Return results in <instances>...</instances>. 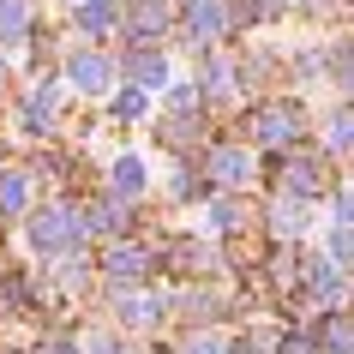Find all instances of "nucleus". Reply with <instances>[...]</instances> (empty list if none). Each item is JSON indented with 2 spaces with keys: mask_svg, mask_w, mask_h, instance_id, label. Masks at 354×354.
<instances>
[{
  "mask_svg": "<svg viewBox=\"0 0 354 354\" xmlns=\"http://www.w3.org/2000/svg\"><path fill=\"white\" fill-rule=\"evenodd\" d=\"M78 228H84V223H78L73 210H60V205H55V210H42L37 223H30V246H37V252H73Z\"/></svg>",
  "mask_w": 354,
  "mask_h": 354,
  "instance_id": "f257e3e1",
  "label": "nucleus"
},
{
  "mask_svg": "<svg viewBox=\"0 0 354 354\" xmlns=\"http://www.w3.org/2000/svg\"><path fill=\"white\" fill-rule=\"evenodd\" d=\"M295 127H300L295 102H270V109L252 114V138H259V145H282V138H295Z\"/></svg>",
  "mask_w": 354,
  "mask_h": 354,
  "instance_id": "f03ea898",
  "label": "nucleus"
},
{
  "mask_svg": "<svg viewBox=\"0 0 354 354\" xmlns=\"http://www.w3.org/2000/svg\"><path fill=\"white\" fill-rule=\"evenodd\" d=\"M66 78H73L78 91H109L114 66H109L102 55H91V48H84V55H73V60H66Z\"/></svg>",
  "mask_w": 354,
  "mask_h": 354,
  "instance_id": "7ed1b4c3",
  "label": "nucleus"
},
{
  "mask_svg": "<svg viewBox=\"0 0 354 354\" xmlns=\"http://www.w3.org/2000/svg\"><path fill=\"white\" fill-rule=\"evenodd\" d=\"M210 174H216L223 187H241V180H252V156L234 150V145H223V150H210Z\"/></svg>",
  "mask_w": 354,
  "mask_h": 354,
  "instance_id": "20e7f679",
  "label": "nucleus"
},
{
  "mask_svg": "<svg viewBox=\"0 0 354 354\" xmlns=\"http://www.w3.org/2000/svg\"><path fill=\"white\" fill-rule=\"evenodd\" d=\"M109 277L145 282L150 277V252H145V246H109Z\"/></svg>",
  "mask_w": 354,
  "mask_h": 354,
  "instance_id": "39448f33",
  "label": "nucleus"
},
{
  "mask_svg": "<svg viewBox=\"0 0 354 354\" xmlns=\"http://www.w3.org/2000/svg\"><path fill=\"white\" fill-rule=\"evenodd\" d=\"M132 37L138 42H150V37H162V24H168V6L162 0H132Z\"/></svg>",
  "mask_w": 354,
  "mask_h": 354,
  "instance_id": "423d86ee",
  "label": "nucleus"
},
{
  "mask_svg": "<svg viewBox=\"0 0 354 354\" xmlns=\"http://www.w3.org/2000/svg\"><path fill=\"white\" fill-rule=\"evenodd\" d=\"M127 73H132V84H168V60L162 55H150V48H138V55H127Z\"/></svg>",
  "mask_w": 354,
  "mask_h": 354,
  "instance_id": "0eeeda50",
  "label": "nucleus"
},
{
  "mask_svg": "<svg viewBox=\"0 0 354 354\" xmlns=\"http://www.w3.org/2000/svg\"><path fill=\"white\" fill-rule=\"evenodd\" d=\"M30 37V0H0V42Z\"/></svg>",
  "mask_w": 354,
  "mask_h": 354,
  "instance_id": "6e6552de",
  "label": "nucleus"
},
{
  "mask_svg": "<svg viewBox=\"0 0 354 354\" xmlns=\"http://www.w3.org/2000/svg\"><path fill=\"white\" fill-rule=\"evenodd\" d=\"M187 24H192L198 42H210L216 30H223V6H216V0H187Z\"/></svg>",
  "mask_w": 354,
  "mask_h": 354,
  "instance_id": "1a4fd4ad",
  "label": "nucleus"
},
{
  "mask_svg": "<svg viewBox=\"0 0 354 354\" xmlns=\"http://www.w3.org/2000/svg\"><path fill=\"white\" fill-rule=\"evenodd\" d=\"M109 187L120 192V198H138V192H145V162H138V156H120L114 174H109Z\"/></svg>",
  "mask_w": 354,
  "mask_h": 354,
  "instance_id": "9d476101",
  "label": "nucleus"
},
{
  "mask_svg": "<svg viewBox=\"0 0 354 354\" xmlns=\"http://www.w3.org/2000/svg\"><path fill=\"white\" fill-rule=\"evenodd\" d=\"M114 313L145 330V324H156V318H162V306H156V300H145V295H120V300H114Z\"/></svg>",
  "mask_w": 354,
  "mask_h": 354,
  "instance_id": "9b49d317",
  "label": "nucleus"
},
{
  "mask_svg": "<svg viewBox=\"0 0 354 354\" xmlns=\"http://www.w3.org/2000/svg\"><path fill=\"white\" fill-rule=\"evenodd\" d=\"M306 270H313V295H318V300H336V295H342V270H336V264L313 259Z\"/></svg>",
  "mask_w": 354,
  "mask_h": 354,
  "instance_id": "f8f14e48",
  "label": "nucleus"
},
{
  "mask_svg": "<svg viewBox=\"0 0 354 354\" xmlns=\"http://www.w3.org/2000/svg\"><path fill=\"white\" fill-rule=\"evenodd\" d=\"M84 228H96V234H120V228H127V210H120V205H96Z\"/></svg>",
  "mask_w": 354,
  "mask_h": 354,
  "instance_id": "ddd939ff",
  "label": "nucleus"
},
{
  "mask_svg": "<svg viewBox=\"0 0 354 354\" xmlns=\"http://www.w3.org/2000/svg\"><path fill=\"white\" fill-rule=\"evenodd\" d=\"M78 24H84L91 37H102V30H109V24H114V6H109V0H91V6L78 12Z\"/></svg>",
  "mask_w": 354,
  "mask_h": 354,
  "instance_id": "4468645a",
  "label": "nucleus"
},
{
  "mask_svg": "<svg viewBox=\"0 0 354 354\" xmlns=\"http://www.w3.org/2000/svg\"><path fill=\"white\" fill-rule=\"evenodd\" d=\"M24 205V174H0V216H12Z\"/></svg>",
  "mask_w": 354,
  "mask_h": 354,
  "instance_id": "2eb2a0df",
  "label": "nucleus"
},
{
  "mask_svg": "<svg viewBox=\"0 0 354 354\" xmlns=\"http://www.w3.org/2000/svg\"><path fill=\"white\" fill-rule=\"evenodd\" d=\"M114 114L120 120H145V91H120L114 96Z\"/></svg>",
  "mask_w": 354,
  "mask_h": 354,
  "instance_id": "dca6fc26",
  "label": "nucleus"
},
{
  "mask_svg": "<svg viewBox=\"0 0 354 354\" xmlns=\"http://www.w3.org/2000/svg\"><path fill=\"white\" fill-rule=\"evenodd\" d=\"M288 174H295V180H288V187H295V192H306V198H313V192H318V162H295V168H288Z\"/></svg>",
  "mask_w": 354,
  "mask_h": 354,
  "instance_id": "f3484780",
  "label": "nucleus"
},
{
  "mask_svg": "<svg viewBox=\"0 0 354 354\" xmlns=\"http://www.w3.org/2000/svg\"><path fill=\"white\" fill-rule=\"evenodd\" d=\"M318 336H324V348H336V354L348 348V324H342V318H330V324H324Z\"/></svg>",
  "mask_w": 354,
  "mask_h": 354,
  "instance_id": "a211bd4d",
  "label": "nucleus"
},
{
  "mask_svg": "<svg viewBox=\"0 0 354 354\" xmlns=\"http://www.w3.org/2000/svg\"><path fill=\"white\" fill-rule=\"evenodd\" d=\"M210 223H216V228H241V205H228V198H223V205H210Z\"/></svg>",
  "mask_w": 354,
  "mask_h": 354,
  "instance_id": "6ab92c4d",
  "label": "nucleus"
},
{
  "mask_svg": "<svg viewBox=\"0 0 354 354\" xmlns=\"http://www.w3.org/2000/svg\"><path fill=\"white\" fill-rule=\"evenodd\" d=\"M330 145H336V150L348 145V114H336V120H330Z\"/></svg>",
  "mask_w": 354,
  "mask_h": 354,
  "instance_id": "aec40b11",
  "label": "nucleus"
},
{
  "mask_svg": "<svg viewBox=\"0 0 354 354\" xmlns=\"http://www.w3.org/2000/svg\"><path fill=\"white\" fill-rule=\"evenodd\" d=\"M187 354H223V342H216V336H192Z\"/></svg>",
  "mask_w": 354,
  "mask_h": 354,
  "instance_id": "412c9836",
  "label": "nucleus"
},
{
  "mask_svg": "<svg viewBox=\"0 0 354 354\" xmlns=\"http://www.w3.org/2000/svg\"><path fill=\"white\" fill-rule=\"evenodd\" d=\"M91 354H127V348H120L114 336H91Z\"/></svg>",
  "mask_w": 354,
  "mask_h": 354,
  "instance_id": "4be33fe9",
  "label": "nucleus"
},
{
  "mask_svg": "<svg viewBox=\"0 0 354 354\" xmlns=\"http://www.w3.org/2000/svg\"><path fill=\"white\" fill-rule=\"evenodd\" d=\"M282 354H313V342H300V336H288V342H282Z\"/></svg>",
  "mask_w": 354,
  "mask_h": 354,
  "instance_id": "5701e85b",
  "label": "nucleus"
},
{
  "mask_svg": "<svg viewBox=\"0 0 354 354\" xmlns=\"http://www.w3.org/2000/svg\"><path fill=\"white\" fill-rule=\"evenodd\" d=\"M48 354H78V348H48Z\"/></svg>",
  "mask_w": 354,
  "mask_h": 354,
  "instance_id": "b1692460",
  "label": "nucleus"
}]
</instances>
